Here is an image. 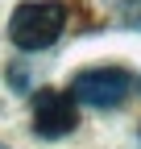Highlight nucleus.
Instances as JSON below:
<instances>
[{
  "label": "nucleus",
  "mask_w": 141,
  "mask_h": 149,
  "mask_svg": "<svg viewBox=\"0 0 141 149\" xmlns=\"http://www.w3.org/2000/svg\"><path fill=\"white\" fill-rule=\"evenodd\" d=\"M70 95L83 108H116L133 95V74L120 66H87L75 74Z\"/></svg>",
  "instance_id": "2"
},
{
  "label": "nucleus",
  "mask_w": 141,
  "mask_h": 149,
  "mask_svg": "<svg viewBox=\"0 0 141 149\" xmlns=\"http://www.w3.org/2000/svg\"><path fill=\"white\" fill-rule=\"evenodd\" d=\"M112 8H120V21L141 29V0H112Z\"/></svg>",
  "instance_id": "4"
},
{
  "label": "nucleus",
  "mask_w": 141,
  "mask_h": 149,
  "mask_svg": "<svg viewBox=\"0 0 141 149\" xmlns=\"http://www.w3.org/2000/svg\"><path fill=\"white\" fill-rule=\"evenodd\" d=\"M0 149H4V145H0Z\"/></svg>",
  "instance_id": "5"
},
{
  "label": "nucleus",
  "mask_w": 141,
  "mask_h": 149,
  "mask_svg": "<svg viewBox=\"0 0 141 149\" xmlns=\"http://www.w3.org/2000/svg\"><path fill=\"white\" fill-rule=\"evenodd\" d=\"M29 112H33V133L46 137V141H58V137H66L79 124V108H75L70 91H54V87L33 91Z\"/></svg>",
  "instance_id": "3"
},
{
  "label": "nucleus",
  "mask_w": 141,
  "mask_h": 149,
  "mask_svg": "<svg viewBox=\"0 0 141 149\" xmlns=\"http://www.w3.org/2000/svg\"><path fill=\"white\" fill-rule=\"evenodd\" d=\"M66 29V4L62 0H25L8 17V42L17 50H46L58 42V33Z\"/></svg>",
  "instance_id": "1"
}]
</instances>
